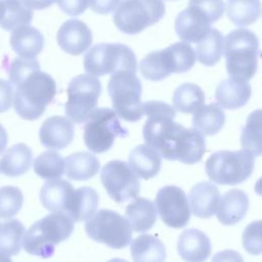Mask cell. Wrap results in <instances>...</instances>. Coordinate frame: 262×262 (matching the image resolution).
Masks as SVG:
<instances>
[{"mask_svg":"<svg viewBox=\"0 0 262 262\" xmlns=\"http://www.w3.org/2000/svg\"><path fill=\"white\" fill-rule=\"evenodd\" d=\"M99 168V161L93 154L78 151L64 159L63 173L71 180L83 181L95 176Z\"/></svg>","mask_w":262,"mask_h":262,"instance_id":"28","label":"cell"},{"mask_svg":"<svg viewBox=\"0 0 262 262\" xmlns=\"http://www.w3.org/2000/svg\"><path fill=\"white\" fill-rule=\"evenodd\" d=\"M242 242L244 249L254 256L262 254V220L248 224L243 232Z\"/></svg>","mask_w":262,"mask_h":262,"instance_id":"40","label":"cell"},{"mask_svg":"<svg viewBox=\"0 0 262 262\" xmlns=\"http://www.w3.org/2000/svg\"><path fill=\"white\" fill-rule=\"evenodd\" d=\"M172 101L175 111L192 114L204 105L205 93L196 84L184 83L175 89Z\"/></svg>","mask_w":262,"mask_h":262,"instance_id":"32","label":"cell"},{"mask_svg":"<svg viewBox=\"0 0 262 262\" xmlns=\"http://www.w3.org/2000/svg\"><path fill=\"white\" fill-rule=\"evenodd\" d=\"M74 133V124L69 118L52 116L41 125L39 139L49 149H63L73 141Z\"/></svg>","mask_w":262,"mask_h":262,"instance_id":"17","label":"cell"},{"mask_svg":"<svg viewBox=\"0 0 262 262\" xmlns=\"http://www.w3.org/2000/svg\"><path fill=\"white\" fill-rule=\"evenodd\" d=\"M100 180L107 194L117 203L130 201L140 191L137 175L126 162L121 160L107 162L101 169Z\"/></svg>","mask_w":262,"mask_h":262,"instance_id":"13","label":"cell"},{"mask_svg":"<svg viewBox=\"0 0 262 262\" xmlns=\"http://www.w3.org/2000/svg\"><path fill=\"white\" fill-rule=\"evenodd\" d=\"M107 91L119 118L128 122H137L142 118V85L135 72L122 70L112 74Z\"/></svg>","mask_w":262,"mask_h":262,"instance_id":"6","label":"cell"},{"mask_svg":"<svg viewBox=\"0 0 262 262\" xmlns=\"http://www.w3.org/2000/svg\"><path fill=\"white\" fill-rule=\"evenodd\" d=\"M24 3L30 8V9H45L49 6H51L55 0H23Z\"/></svg>","mask_w":262,"mask_h":262,"instance_id":"46","label":"cell"},{"mask_svg":"<svg viewBox=\"0 0 262 262\" xmlns=\"http://www.w3.org/2000/svg\"><path fill=\"white\" fill-rule=\"evenodd\" d=\"M219 200V189L215 184L207 181L193 185L188 193L190 211L194 216L203 219L210 218L216 213Z\"/></svg>","mask_w":262,"mask_h":262,"instance_id":"20","label":"cell"},{"mask_svg":"<svg viewBox=\"0 0 262 262\" xmlns=\"http://www.w3.org/2000/svg\"><path fill=\"white\" fill-rule=\"evenodd\" d=\"M3 13L0 27L6 31H14L20 27L29 26L33 19V11L23 0H2Z\"/></svg>","mask_w":262,"mask_h":262,"instance_id":"31","label":"cell"},{"mask_svg":"<svg viewBox=\"0 0 262 262\" xmlns=\"http://www.w3.org/2000/svg\"><path fill=\"white\" fill-rule=\"evenodd\" d=\"M156 209L162 221L173 228L184 227L190 219V207L182 188L166 185L156 195Z\"/></svg>","mask_w":262,"mask_h":262,"instance_id":"14","label":"cell"},{"mask_svg":"<svg viewBox=\"0 0 262 262\" xmlns=\"http://www.w3.org/2000/svg\"><path fill=\"white\" fill-rule=\"evenodd\" d=\"M164 14L163 0H123L116 8L113 20L121 32L134 35L157 24Z\"/></svg>","mask_w":262,"mask_h":262,"instance_id":"10","label":"cell"},{"mask_svg":"<svg viewBox=\"0 0 262 262\" xmlns=\"http://www.w3.org/2000/svg\"><path fill=\"white\" fill-rule=\"evenodd\" d=\"M225 66L228 75L244 80L252 79L258 68L259 40L250 30L236 29L224 39Z\"/></svg>","mask_w":262,"mask_h":262,"instance_id":"4","label":"cell"},{"mask_svg":"<svg viewBox=\"0 0 262 262\" xmlns=\"http://www.w3.org/2000/svg\"><path fill=\"white\" fill-rule=\"evenodd\" d=\"M7 142H8L7 132L5 128L0 124V154H2L5 150L7 146Z\"/></svg>","mask_w":262,"mask_h":262,"instance_id":"47","label":"cell"},{"mask_svg":"<svg viewBox=\"0 0 262 262\" xmlns=\"http://www.w3.org/2000/svg\"><path fill=\"white\" fill-rule=\"evenodd\" d=\"M241 144L254 157L262 155V110H255L248 116L242 130Z\"/></svg>","mask_w":262,"mask_h":262,"instance_id":"34","label":"cell"},{"mask_svg":"<svg viewBox=\"0 0 262 262\" xmlns=\"http://www.w3.org/2000/svg\"><path fill=\"white\" fill-rule=\"evenodd\" d=\"M142 113L147 116L142 129L143 139L161 157L186 165L202 160L206 152L204 135L174 122L176 111L173 106L164 101L149 100L142 103Z\"/></svg>","mask_w":262,"mask_h":262,"instance_id":"1","label":"cell"},{"mask_svg":"<svg viewBox=\"0 0 262 262\" xmlns=\"http://www.w3.org/2000/svg\"><path fill=\"white\" fill-rule=\"evenodd\" d=\"M177 252L186 262H205L212 252L210 238L199 229H186L179 235Z\"/></svg>","mask_w":262,"mask_h":262,"instance_id":"18","label":"cell"},{"mask_svg":"<svg viewBox=\"0 0 262 262\" xmlns=\"http://www.w3.org/2000/svg\"><path fill=\"white\" fill-rule=\"evenodd\" d=\"M33 169L43 179H57L63 174L64 159L55 150H47L35 159Z\"/></svg>","mask_w":262,"mask_h":262,"instance_id":"37","label":"cell"},{"mask_svg":"<svg viewBox=\"0 0 262 262\" xmlns=\"http://www.w3.org/2000/svg\"><path fill=\"white\" fill-rule=\"evenodd\" d=\"M195 62V52L186 42H176L165 49L146 54L139 63V70L146 80L158 82L170 74L189 71Z\"/></svg>","mask_w":262,"mask_h":262,"instance_id":"5","label":"cell"},{"mask_svg":"<svg viewBox=\"0 0 262 262\" xmlns=\"http://www.w3.org/2000/svg\"><path fill=\"white\" fill-rule=\"evenodd\" d=\"M58 46L69 54L80 55L92 43V33L89 27L79 19H69L57 31Z\"/></svg>","mask_w":262,"mask_h":262,"instance_id":"15","label":"cell"},{"mask_svg":"<svg viewBox=\"0 0 262 262\" xmlns=\"http://www.w3.org/2000/svg\"><path fill=\"white\" fill-rule=\"evenodd\" d=\"M170 1H174V0H170Z\"/></svg>","mask_w":262,"mask_h":262,"instance_id":"52","label":"cell"},{"mask_svg":"<svg viewBox=\"0 0 262 262\" xmlns=\"http://www.w3.org/2000/svg\"><path fill=\"white\" fill-rule=\"evenodd\" d=\"M33 152L25 143H16L4 151L0 159V172L9 177H16L29 171Z\"/></svg>","mask_w":262,"mask_h":262,"instance_id":"27","label":"cell"},{"mask_svg":"<svg viewBox=\"0 0 262 262\" xmlns=\"http://www.w3.org/2000/svg\"><path fill=\"white\" fill-rule=\"evenodd\" d=\"M207 15L199 8L188 6L175 18V31L178 37L187 43H198L211 30Z\"/></svg>","mask_w":262,"mask_h":262,"instance_id":"16","label":"cell"},{"mask_svg":"<svg viewBox=\"0 0 262 262\" xmlns=\"http://www.w3.org/2000/svg\"><path fill=\"white\" fill-rule=\"evenodd\" d=\"M87 74L99 77L118 71H137V60L130 47L122 43H99L90 48L84 56Z\"/></svg>","mask_w":262,"mask_h":262,"instance_id":"8","label":"cell"},{"mask_svg":"<svg viewBox=\"0 0 262 262\" xmlns=\"http://www.w3.org/2000/svg\"><path fill=\"white\" fill-rule=\"evenodd\" d=\"M75 191L74 186L64 179H51L44 183L40 190V201L42 206L53 213H66L72 194Z\"/></svg>","mask_w":262,"mask_h":262,"instance_id":"22","label":"cell"},{"mask_svg":"<svg viewBox=\"0 0 262 262\" xmlns=\"http://www.w3.org/2000/svg\"><path fill=\"white\" fill-rule=\"evenodd\" d=\"M25 233V226L17 219H11L1 224L0 253L9 257L17 255L20 251Z\"/></svg>","mask_w":262,"mask_h":262,"instance_id":"36","label":"cell"},{"mask_svg":"<svg viewBox=\"0 0 262 262\" xmlns=\"http://www.w3.org/2000/svg\"><path fill=\"white\" fill-rule=\"evenodd\" d=\"M13 99V89L10 82L0 79V113L8 111Z\"/></svg>","mask_w":262,"mask_h":262,"instance_id":"43","label":"cell"},{"mask_svg":"<svg viewBox=\"0 0 262 262\" xmlns=\"http://www.w3.org/2000/svg\"><path fill=\"white\" fill-rule=\"evenodd\" d=\"M223 45V35L218 30L211 29L206 37L196 43L195 59L207 67L216 64L221 58Z\"/></svg>","mask_w":262,"mask_h":262,"instance_id":"35","label":"cell"},{"mask_svg":"<svg viewBox=\"0 0 262 262\" xmlns=\"http://www.w3.org/2000/svg\"><path fill=\"white\" fill-rule=\"evenodd\" d=\"M98 203L99 196L94 188L79 187L73 192L66 214L76 222L88 220L95 213Z\"/></svg>","mask_w":262,"mask_h":262,"instance_id":"25","label":"cell"},{"mask_svg":"<svg viewBox=\"0 0 262 262\" xmlns=\"http://www.w3.org/2000/svg\"><path fill=\"white\" fill-rule=\"evenodd\" d=\"M254 190L255 192L258 194V195H261L262 196V177L259 178L255 184V187H254Z\"/></svg>","mask_w":262,"mask_h":262,"instance_id":"48","label":"cell"},{"mask_svg":"<svg viewBox=\"0 0 262 262\" xmlns=\"http://www.w3.org/2000/svg\"><path fill=\"white\" fill-rule=\"evenodd\" d=\"M37 71H40V64L36 57H16L11 61L9 66V82L11 85L17 86L26 78H28L30 75Z\"/></svg>","mask_w":262,"mask_h":262,"instance_id":"39","label":"cell"},{"mask_svg":"<svg viewBox=\"0 0 262 262\" xmlns=\"http://www.w3.org/2000/svg\"><path fill=\"white\" fill-rule=\"evenodd\" d=\"M0 228H1V224H0Z\"/></svg>","mask_w":262,"mask_h":262,"instance_id":"53","label":"cell"},{"mask_svg":"<svg viewBox=\"0 0 262 262\" xmlns=\"http://www.w3.org/2000/svg\"><path fill=\"white\" fill-rule=\"evenodd\" d=\"M261 13L260 0H227L226 14L229 20L238 27L255 23Z\"/></svg>","mask_w":262,"mask_h":262,"instance_id":"33","label":"cell"},{"mask_svg":"<svg viewBox=\"0 0 262 262\" xmlns=\"http://www.w3.org/2000/svg\"><path fill=\"white\" fill-rule=\"evenodd\" d=\"M125 216L132 230L145 232L149 230L157 220V211L154 203L146 198H134L126 207Z\"/></svg>","mask_w":262,"mask_h":262,"instance_id":"26","label":"cell"},{"mask_svg":"<svg viewBox=\"0 0 262 262\" xmlns=\"http://www.w3.org/2000/svg\"><path fill=\"white\" fill-rule=\"evenodd\" d=\"M9 41L14 52L21 57L34 58L44 46L42 33L31 26H24L12 31Z\"/></svg>","mask_w":262,"mask_h":262,"instance_id":"24","label":"cell"},{"mask_svg":"<svg viewBox=\"0 0 262 262\" xmlns=\"http://www.w3.org/2000/svg\"><path fill=\"white\" fill-rule=\"evenodd\" d=\"M24 195L19 188L11 185L0 187V218L9 219L21 209Z\"/></svg>","mask_w":262,"mask_h":262,"instance_id":"38","label":"cell"},{"mask_svg":"<svg viewBox=\"0 0 262 262\" xmlns=\"http://www.w3.org/2000/svg\"><path fill=\"white\" fill-rule=\"evenodd\" d=\"M128 130L122 127L116 112L108 107L95 108L87 118L83 139L87 148L94 154L111 149L116 137H126Z\"/></svg>","mask_w":262,"mask_h":262,"instance_id":"9","label":"cell"},{"mask_svg":"<svg viewBox=\"0 0 262 262\" xmlns=\"http://www.w3.org/2000/svg\"><path fill=\"white\" fill-rule=\"evenodd\" d=\"M254 156L245 149L213 152L205 169L210 180L221 185H236L246 181L254 171Z\"/></svg>","mask_w":262,"mask_h":262,"instance_id":"7","label":"cell"},{"mask_svg":"<svg viewBox=\"0 0 262 262\" xmlns=\"http://www.w3.org/2000/svg\"><path fill=\"white\" fill-rule=\"evenodd\" d=\"M107 262H128V261H126L124 259H121V258H113V259L108 260Z\"/></svg>","mask_w":262,"mask_h":262,"instance_id":"50","label":"cell"},{"mask_svg":"<svg viewBox=\"0 0 262 262\" xmlns=\"http://www.w3.org/2000/svg\"><path fill=\"white\" fill-rule=\"evenodd\" d=\"M251 94L252 88L248 80L230 77L218 84L215 98L221 107L236 110L249 101Z\"/></svg>","mask_w":262,"mask_h":262,"instance_id":"19","label":"cell"},{"mask_svg":"<svg viewBox=\"0 0 262 262\" xmlns=\"http://www.w3.org/2000/svg\"><path fill=\"white\" fill-rule=\"evenodd\" d=\"M191 124L193 129L211 136L218 133L224 126L225 114L216 103L203 105L193 113Z\"/></svg>","mask_w":262,"mask_h":262,"instance_id":"30","label":"cell"},{"mask_svg":"<svg viewBox=\"0 0 262 262\" xmlns=\"http://www.w3.org/2000/svg\"><path fill=\"white\" fill-rule=\"evenodd\" d=\"M188 6L202 10L211 24L220 19L225 9L223 0H189Z\"/></svg>","mask_w":262,"mask_h":262,"instance_id":"41","label":"cell"},{"mask_svg":"<svg viewBox=\"0 0 262 262\" xmlns=\"http://www.w3.org/2000/svg\"><path fill=\"white\" fill-rule=\"evenodd\" d=\"M128 165L137 177L147 180L159 174L162 159L161 155L148 144H139L131 150Z\"/></svg>","mask_w":262,"mask_h":262,"instance_id":"23","label":"cell"},{"mask_svg":"<svg viewBox=\"0 0 262 262\" xmlns=\"http://www.w3.org/2000/svg\"><path fill=\"white\" fill-rule=\"evenodd\" d=\"M0 262H12V261L9 258V256H6V255H3L0 253Z\"/></svg>","mask_w":262,"mask_h":262,"instance_id":"49","label":"cell"},{"mask_svg":"<svg viewBox=\"0 0 262 262\" xmlns=\"http://www.w3.org/2000/svg\"><path fill=\"white\" fill-rule=\"evenodd\" d=\"M85 231L93 241L116 250L127 247L132 239V228L127 219L110 209L93 214L85 223Z\"/></svg>","mask_w":262,"mask_h":262,"instance_id":"11","label":"cell"},{"mask_svg":"<svg viewBox=\"0 0 262 262\" xmlns=\"http://www.w3.org/2000/svg\"><path fill=\"white\" fill-rule=\"evenodd\" d=\"M2 13H3V4H2V0H0V18L2 16Z\"/></svg>","mask_w":262,"mask_h":262,"instance_id":"51","label":"cell"},{"mask_svg":"<svg viewBox=\"0 0 262 262\" xmlns=\"http://www.w3.org/2000/svg\"><path fill=\"white\" fill-rule=\"evenodd\" d=\"M249 198L242 189H230L219 200L216 215L224 225H233L239 222L248 212Z\"/></svg>","mask_w":262,"mask_h":262,"instance_id":"21","label":"cell"},{"mask_svg":"<svg viewBox=\"0 0 262 262\" xmlns=\"http://www.w3.org/2000/svg\"><path fill=\"white\" fill-rule=\"evenodd\" d=\"M67 93L66 115L72 122L81 124L96 108L101 93V83L95 76L82 74L71 80Z\"/></svg>","mask_w":262,"mask_h":262,"instance_id":"12","label":"cell"},{"mask_svg":"<svg viewBox=\"0 0 262 262\" xmlns=\"http://www.w3.org/2000/svg\"><path fill=\"white\" fill-rule=\"evenodd\" d=\"M130 251L134 262H165L167 252L156 235L143 233L131 241Z\"/></svg>","mask_w":262,"mask_h":262,"instance_id":"29","label":"cell"},{"mask_svg":"<svg viewBox=\"0 0 262 262\" xmlns=\"http://www.w3.org/2000/svg\"><path fill=\"white\" fill-rule=\"evenodd\" d=\"M55 2L63 12L71 16L82 14L88 6V0H55Z\"/></svg>","mask_w":262,"mask_h":262,"instance_id":"42","label":"cell"},{"mask_svg":"<svg viewBox=\"0 0 262 262\" xmlns=\"http://www.w3.org/2000/svg\"><path fill=\"white\" fill-rule=\"evenodd\" d=\"M13 107L28 121L40 118L56 94V83L47 73L37 71L15 86Z\"/></svg>","mask_w":262,"mask_h":262,"instance_id":"3","label":"cell"},{"mask_svg":"<svg viewBox=\"0 0 262 262\" xmlns=\"http://www.w3.org/2000/svg\"><path fill=\"white\" fill-rule=\"evenodd\" d=\"M121 0H88L90 8L99 14H107L114 11Z\"/></svg>","mask_w":262,"mask_h":262,"instance_id":"44","label":"cell"},{"mask_svg":"<svg viewBox=\"0 0 262 262\" xmlns=\"http://www.w3.org/2000/svg\"><path fill=\"white\" fill-rule=\"evenodd\" d=\"M211 262H244V259L236 251L223 250L216 253Z\"/></svg>","mask_w":262,"mask_h":262,"instance_id":"45","label":"cell"},{"mask_svg":"<svg viewBox=\"0 0 262 262\" xmlns=\"http://www.w3.org/2000/svg\"><path fill=\"white\" fill-rule=\"evenodd\" d=\"M74 230V220L66 213L55 212L36 221L23 238L25 251L41 258H49L56 245L68 239Z\"/></svg>","mask_w":262,"mask_h":262,"instance_id":"2","label":"cell"}]
</instances>
